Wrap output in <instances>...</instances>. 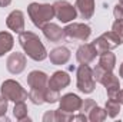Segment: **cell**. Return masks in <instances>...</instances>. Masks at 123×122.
I'll return each mask as SVG.
<instances>
[{
  "instance_id": "1",
  "label": "cell",
  "mask_w": 123,
  "mask_h": 122,
  "mask_svg": "<svg viewBox=\"0 0 123 122\" xmlns=\"http://www.w3.org/2000/svg\"><path fill=\"white\" fill-rule=\"evenodd\" d=\"M19 43H20L22 49L25 50V55L33 59L34 62L44 61L49 55L44 45L42 43L40 37L33 32L23 30L22 33H19Z\"/></svg>"
},
{
  "instance_id": "2",
  "label": "cell",
  "mask_w": 123,
  "mask_h": 122,
  "mask_svg": "<svg viewBox=\"0 0 123 122\" xmlns=\"http://www.w3.org/2000/svg\"><path fill=\"white\" fill-rule=\"evenodd\" d=\"M27 85L30 88L29 99L34 105L44 103V93L49 86V76L43 70H31L27 75Z\"/></svg>"
},
{
  "instance_id": "3",
  "label": "cell",
  "mask_w": 123,
  "mask_h": 122,
  "mask_svg": "<svg viewBox=\"0 0 123 122\" xmlns=\"http://www.w3.org/2000/svg\"><path fill=\"white\" fill-rule=\"evenodd\" d=\"M27 14L31 23L37 29H42L46 23H50L55 19V9L53 4L49 3H30L27 6Z\"/></svg>"
},
{
  "instance_id": "4",
  "label": "cell",
  "mask_w": 123,
  "mask_h": 122,
  "mask_svg": "<svg viewBox=\"0 0 123 122\" xmlns=\"http://www.w3.org/2000/svg\"><path fill=\"white\" fill-rule=\"evenodd\" d=\"M0 95L4 96L7 101H12V102L26 101L29 98V92L26 91L17 81H14V79H6L1 83V86H0Z\"/></svg>"
},
{
  "instance_id": "5",
  "label": "cell",
  "mask_w": 123,
  "mask_h": 122,
  "mask_svg": "<svg viewBox=\"0 0 123 122\" xmlns=\"http://www.w3.org/2000/svg\"><path fill=\"white\" fill-rule=\"evenodd\" d=\"M76 76H77V81H76V86L77 89L85 93V95H89L94 91L96 88V81L93 78V69L89 65H85V63H80V66L77 68L76 70Z\"/></svg>"
},
{
  "instance_id": "6",
  "label": "cell",
  "mask_w": 123,
  "mask_h": 122,
  "mask_svg": "<svg viewBox=\"0 0 123 122\" xmlns=\"http://www.w3.org/2000/svg\"><path fill=\"white\" fill-rule=\"evenodd\" d=\"M55 17L62 23H70L77 17V9L67 0H57L53 3Z\"/></svg>"
},
{
  "instance_id": "7",
  "label": "cell",
  "mask_w": 123,
  "mask_h": 122,
  "mask_svg": "<svg viewBox=\"0 0 123 122\" xmlns=\"http://www.w3.org/2000/svg\"><path fill=\"white\" fill-rule=\"evenodd\" d=\"M92 43H93V46L96 47V50H97V55H102V53H105L107 50L116 49L120 45V40H119V37L113 32L110 30V32L102 33L99 37H96L93 40Z\"/></svg>"
},
{
  "instance_id": "8",
  "label": "cell",
  "mask_w": 123,
  "mask_h": 122,
  "mask_svg": "<svg viewBox=\"0 0 123 122\" xmlns=\"http://www.w3.org/2000/svg\"><path fill=\"white\" fill-rule=\"evenodd\" d=\"M66 37L72 39V40H80V42H86L90 34H92V27L86 23H69L64 29Z\"/></svg>"
},
{
  "instance_id": "9",
  "label": "cell",
  "mask_w": 123,
  "mask_h": 122,
  "mask_svg": "<svg viewBox=\"0 0 123 122\" xmlns=\"http://www.w3.org/2000/svg\"><path fill=\"white\" fill-rule=\"evenodd\" d=\"M27 65V56L20 52H13L6 61V68L12 75H20Z\"/></svg>"
},
{
  "instance_id": "10",
  "label": "cell",
  "mask_w": 123,
  "mask_h": 122,
  "mask_svg": "<svg viewBox=\"0 0 123 122\" xmlns=\"http://www.w3.org/2000/svg\"><path fill=\"white\" fill-rule=\"evenodd\" d=\"M82 102L83 99L76 95V93H66L60 96L59 99V108L64 112H69V114H74V112H79L80 108H82Z\"/></svg>"
},
{
  "instance_id": "11",
  "label": "cell",
  "mask_w": 123,
  "mask_h": 122,
  "mask_svg": "<svg viewBox=\"0 0 123 122\" xmlns=\"http://www.w3.org/2000/svg\"><path fill=\"white\" fill-rule=\"evenodd\" d=\"M96 56H99V55H97V50L93 46V43H83L76 50V59L79 63L89 65L96 59Z\"/></svg>"
},
{
  "instance_id": "12",
  "label": "cell",
  "mask_w": 123,
  "mask_h": 122,
  "mask_svg": "<svg viewBox=\"0 0 123 122\" xmlns=\"http://www.w3.org/2000/svg\"><path fill=\"white\" fill-rule=\"evenodd\" d=\"M6 26L10 30L16 33H22L25 30L26 20H25V13L22 10H13L7 17H6Z\"/></svg>"
},
{
  "instance_id": "13",
  "label": "cell",
  "mask_w": 123,
  "mask_h": 122,
  "mask_svg": "<svg viewBox=\"0 0 123 122\" xmlns=\"http://www.w3.org/2000/svg\"><path fill=\"white\" fill-rule=\"evenodd\" d=\"M42 30H43L44 37H46L49 42H53V43L63 42V40H64V37H66L64 30L62 29L59 25L52 23V22H50V23H46V25L42 27Z\"/></svg>"
},
{
  "instance_id": "14",
  "label": "cell",
  "mask_w": 123,
  "mask_h": 122,
  "mask_svg": "<svg viewBox=\"0 0 123 122\" xmlns=\"http://www.w3.org/2000/svg\"><path fill=\"white\" fill-rule=\"evenodd\" d=\"M47 58L50 59V63H52V65L62 66V65H66L67 62L70 61L72 52H70L66 46H59V47L52 49L50 53L47 55Z\"/></svg>"
},
{
  "instance_id": "15",
  "label": "cell",
  "mask_w": 123,
  "mask_h": 122,
  "mask_svg": "<svg viewBox=\"0 0 123 122\" xmlns=\"http://www.w3.org/2000/svg\"><path fill=\"white\" fill-rule=\"evenodd\" d=\"M70 85V76L64 70H56L50 78H49V88L55 91H62Z\"/></svg>"
},
{
  "instance_id": "16",
  "label": "cell",
  "mask_w": 123,
  "mask_h": 122,
  "mask_svg": "<svg viewBox=\"0 0 123 122\" xmlns=\"http://www.w3.org/2000/svg\"><path fill=\"white\" fill-rule=\"evenodd\" d=\"M96 0H76V9L83 19H92L94 14Z\"/></svg>"
},
{
  "instance_id": "17",
  "label": "cell",
  "mask_w": 123,
  "mask_h": 122,
  "mask_svg": "<svg viewBox=\"0 0 123 122\" xmlns=\"http://www.w3.org/2000/svg\"><path fill=\"white\" fill-rule=\"evenodd\" d=\"M14 46V37L9 32H0V58L9 53Z\"/></svg>"
},
{
  "instance_id": "18",
  "label": "cell",
  "mask_w": 123,
  "mask_h": 122,
  "mask_svg": "<svg viewBox=\"0 0 123 122\" xmlns=\"http://www.w3.org/2000/svg\"><path fill=\"white\" fill-rule=\"evenodd\" d=\"M100 58H99V66H102L103 69H106V70H112L113 72V69H115V66H116V55L115 53H112L110 50H107V52H105V53H102V55H99Z\"/></svg>"
},
{
  "instance_id": "19",
  "label": "cell",
  "mask_w": 123,
  "mask_h": 122,
  "mask_svg": "<svg viewBox=\"0 0 123 122\" xmlns=\"http://www.w3.org/2000/svg\"><path fill=\"white\" fill-rule=\"evenodd\" d=\"M87 114H89L87 115V119L90 122H103V121H106V118H107L106 109L100 108L99 105H94Z\"/></svg>"
},
{
  "instance_id": "20",
  "label": "cell",
  "mask_w": 123,
  "mask_h": 122,
  "mask_svg": "<svg viewBox=\"0 0 123 122\" xmlns=\"http://www.w3.org/2000/svg\"><path fill=\"white\" fill-rule=\"evenodd\" d=\"M13 115L17 121H26V119H30L27 116V105L25 101H19V102H14V108H13Z\"/></svg>"
},
{
  "instance_id": "21",
  "label": "cell",
  "mask_w": 123,
  "mask_h": 122,
  "mask_svg": "<svg viewBox=\"0 0 123 122\" xmlns=\"http://www.w3.org/2000/svg\"><path fill=\"white\" fill-rule=\"evenodd\" d=\"M120 102L116 101V99H107L106 101V105H105V109H106V114L109 118H116L120 112Z\"/></svg>"
},
{
  "instance_id": "22",
  "label": "cell",
  "mask_w": 123,
  "mask_h": 122,
  "mask_svg": "<svg viewBox=\"0 0 123 122\" xmlns=\"http://www.w3.org/2000/svg\"><path fill=\"white\" fill-rule=\"evenodd\" d=\"M60 99V91H55L47 86L46 93H44V103H56Z\"/></svg>"
},
{
  "instance_id": "23",
  "label": "cell",
  "mask_w": 123,
  "mask_h": 122,
  "mask_svg": "<svg viewBox=\"0 0 123 122\" xmlns=\"http://www.w3.org/2000/svg\"><path fill=\"white\" fill-rule=\"evenodd\" d=\"M72 116H73V114L64 112V111H62L60 108L55 111V122H69V121H72Z\"/></svg>"
},
{
  "instance_id": "24",
  "label": "cell",
  "mask_w": 123,
  "mask_h": 122,
  "mask_svg": "<svg viewBox=\"0 0 123 122\" xmlns=\"http://www.w3.org/2000/svg\"><path fill=\"white\" fill-rule=\"evenodd\" d=\"M112 32L119 37L120 45H123V20H115L112 25Z\"/></svg>"
},
{
  "instance_id": "25",
  "label": "cell",
  "mask_w": 123,
  "mask_h": 122,
  "mask_svg": "<svg viewBox=\"0 0 123 122\" xmlns=\"http://www.w3.org/2000/svg\"><path fill=\"white\" fill-rule=\"evenodd\" d=\"M94 105H96V102H94L93 99H83V102H82V108H80L79 112H83V114H85V112H89Z\"/></svg>"
},
{
  "instance_id": "26",
  "label": "cell",
  "mask_w": 123,
  "mask_h": 122,
  "mask_svg": "<svg viewBox=\"0 0 123 122\" xmlns=\"http://www.w3.org/2000/svg\"><path fill=\"white\" fill-rule=\"evenodd\" d=\"M113 16L116 20H123V4L117 3L113 9Z\"/></svg>"
},
{
  "instance_id": "27",
  "label": "cell",
  "mask_w": 123,
  "mask_h": 122,
  "mask_svg": "<svg viewBox=\"0 0 123 122\" xmlns=\"http://www.w3.org/2000/svg\"><path fill=\"white\" fill-rule=\"evenodd\" d=\"M7 102L9 101L4 96L0 95V116H4L6 115V112H7Z\"/></svg>"
},
{
  "instance_id": "28",
  "label": "cell",
  "mask_w": 123,
  "mask_h": 122,
  "mask_svg": "<svg viewBox=\"0 0 123 122\" xmlns=\"http://www.w3.org/2000/svg\"><path fill=\"white\" fill-rule=\"evenodd\" d=\"M72 121H73V122H87L89 119H87V115H86V114L80 112V114H77V115H74V114H73Z\"/></svg>"
},
{
  "instance_id": "29",
  "label": "cell",
  "mask_w": 123,
  "mask_h": 122,
  "mask_svg": "<svg viewBox=\"0 0 123 122\" xmlns=\"http://www.w3.org/2000/svg\"><path fill=\"white\" fill-rule=\"evenodd\" d=\"M12 3V0H0V7H7Z\"/></svg>"
},
{
  "instance_id": "30",
  "label": "cell",
  "mask_w": 123,
  "mask_h": 122,
  "mask_svg": "<svg viewBox=\"0 0 123 122\" xmlns=\"http://www.w3.org/2000/svg\"><path fill=\"white\" fill-rule=\"evenodd\" d=\"M117 101L123 105V89H120V92H119V98H117Z\"/></svg>"
},
{
  "instance_id": "31",
  "label": "cell",
  "mask_w": 123,
  "mask_h": 122,
  "mask_svg": "<svg viewBox=\"0 0 123 122\" xmlns=\"http://www.w3.org/2000/svg\"><path fill=\"white\" fill-rule=\"evenodd\" d=\"M119 76L123 79V62H122V65H120V68H119Z\"/></svg>"
},
{
  "instance_id": "32",
  "label": "cell",
  "mask_w": 123,
  "mask_h": 122,
  "mask_svg": "<svg viewBox=\"0 0 123 122\" xmlns=\"http://www.w3.org/2000/svg\"><path fill=\"white\" fill-rule=\"evenodd\" d=\"M119 3H120V4H123V0H119Z\"/></svg>"
}]
</instances>
